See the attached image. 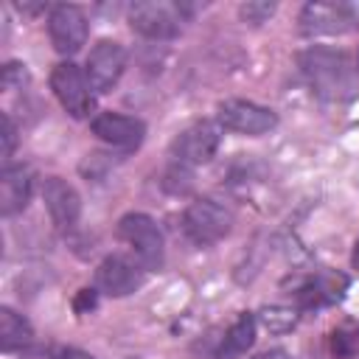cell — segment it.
Segmentation results:
<instances>
[{"mask_svg":"<svg viewBox=\"0 0 359 359\" xmlns=\"http://www.w3.org/2000/svg\"><path fill=\"white\" fill-rule=\"evenodd\" d=\"M143 283V269L123 255H107L95 269V286L109 297H126Z\"/></svg>","mask_w":359,"mask_h":359,"instance_id":"12","label":"cell"},{"mask_svg":"<svg viewBox=\"0 0 359 359\" xmlns=\"http://www.w3.org/2000/svg\"><path fill=\"white\" fill-rule=\"evenodd\" d=\"M42 196H45V208L50 213V222L59 230L76 227V222L81 216V196L76 194V188L70 182H65L62 177H48L42 185Z\"/></svg>","mask_w":359,"mask_h":359,"instance_id":"13","label":"cell"},{"mask_svg":"<svg viewBox=\"0 0 359 359\" xmlns=\"http://www.w3.org/2000/svg\"><path fill=\"white\" fill-rule=\"evenodd\" d=\"M222 140V126L213 121H196L177 135L171 143V157L177 165H202L210 163Z\"/></svg>","mask_w":359,"mask_h":359,"instance_id":"5","label":"cell"},{"mask_svg":"<svg viewBox=\"0 0 359 359\" xmlns=\"http://www.w3.org/2000/svg\"><path fill=\"white\" fill-rule=\"evenodd\" d=\"M90 129H93V135L98 140H104L107 146L121 149V151L137 149L143 143V137H146V123L140 118L121 115V112H101V115H95Z\"/></svg>","mask_w":359,"mask_h":359,"instance_id":"11","label":"cell"},{"mask_svg":"<svg viewBox=\"0 0 359 359\" xmlns=\"http://www.w3.org/2000/svg\"><path fill=\"white\" fill-rule=\"evenodd\" d=\"M351 264L359 269V238H356V244H353V255H351Z\"/></svg>","mask_w":359,"mask_h":359,"instance_id":"23","label":"cell"},{"mask_svg":"<svg viewBox=\"0 0 359 359\" xmlns=\"http://www.w3.org/2000/svg\"><path fill=\"white\" fill-rule=\"evenodd\" d=\"M48 34L59 53L73 56L87 42V17L79 6H53L48 17Z\"/></svg>","mask_w":359,"mask_h":359,"instance_id":"10","label":"cell"},{"mask_svg":"<svg viewBox=\"0 0 359 359\" xmlns=\"http://www.w3.org/2000/svg\"><path fill=\"white\" fill-rule=\"evenodd\" d=\"M34 191V171L25 163H8L0 174V213L3 216H14L20 210H25L28 199Z\"/></svg>","mask_w":359,"mask_h":359,"instance_id":"14","label":"cell"},{"mask_svg":"<svg viewBox=\"0 0 359 359\" xmlns=\"http://www.w3.org/2000/svg\"><path fill=\"white\" fill-rule=\"evenodd\" d=\"M348 289V278L339 272H320L314 275L303 289H300V303L306 309H317V306H328L334 300H339Z\"/></svg>","mask_w":359,"mask_h":359,"instance_id":"15","label":"cell"},{"mask_svg":"<svg viewBox=\"0 0 359 359\" xmlns=\"http://www.w3.org/2000/svg\"><path fill=\"white\" fill-rule=\"evenodd\" d=\"M219 126L227 132H238V135H266L269 129L278 126V115L269 107H261L255 101H244V98H230L219 104Z\"/></svg>","mask_w":359,"mask_h":359,"instance_id":"7","label":"cell"},{"mask_svg":"<svg viewBox=\"0 0 359 359\" xmlns=\"http://www.w3.org/2000/svg\"><path fill=\"white\" fill-rule=\"evenodd\" d=\"M50 90L73 118H87L93 112V87L73 62H59L50 70Z\"/></svg>","mask_w":359,"mask_h":359,"instance_id":"6","label":"cell"},{"mask_svg":"<svg viewBox=\"0 0 359 359\" xmlns=\"http://www.w3.org/2000/svg\"><path fill=\"white\" fill-rule=\"evenodd\" d=\"M300 70L320 98L339 101L353 93V67L342 50L309 48L300 53Z\"/></svg>","mask_w":359,"mask_h":359,"instance_id":"1","label":"cell"},{"mask_svg":"<svg viewBox=\"0 0 359 359\" xmlns=\"http://www.w3.org/2000/svg\"><path fill=\"white\" fill-rule=\"evenodd\" d=\"M14 146H17V129H14V121L8 112H3V160L8 165L11 154H14Z\"/></svg>","mask_w":359,"mask_h":359,"instance_id":"19","label":"cell"},{"mask_svg":"<svg viewBox=\"0 0 359 359\" xmlns=\"http://www.w3.org/2000/svg\"><path fill=\"white\" fill-rule=\"evenodd\" d=\"M252 339H255V317L244 311L227 328V334H224V339H222V345L216 351V359H238L241 353H247Z\"/></svg>","mask_w":359,"mask_h":359,"instance_id":"16","label":"cell"},{"mask_svg":"<svg viewBox=\"0 0 359 359\" xmlns=\"http://www.w3.org/2000/svg\"><path fill=\"white\" fill-rule=\"evenodd\" d=\"M238 14H241V20L258 25V22H266L275 14V3H244L238 8Z\"/></svg>","mask_w":359,"mask_h":359,"instance_id":"18","label":"cell"},{"mask_svg":"<svg viewBox=\"0 0 359 359\" xmlns=\"http://www.w3.org/2000/svg\"><path fill=\"white\" fill-rule=\"evenodd\" d=\"M123 67H126V50L112 39H101L87 56L84 76L95 93H109L123 76Z\"/></svg>","mask_w":359,"mask_h":359,"instance_id":"9","label":"cell"},{"mask_svg":"<svg viewBox=\"0 0 359 359\" xmlns=\"http://www.w3.org/2000/svg\"><path fill=\"white\" fill-rule=\"evenodd\" d=\"M118 238L126 241L132 247V252L137 255L143 269H160L163 258H165V244H163V233L154 224L151 216L146 213H126L118 222Z\"/></svg>","mask_w":359,"mask_h":359,"instance_id":"3","label":"cell"},{"mask_svg":"<svg viewBox=\"0 0 359 359\" xmlns=\"http://www.w3.org/2000/svg\"><path fill=\"white\" fill-rule=\"evenodd\" d=\"M252 359H292V353L283 351V348H269V351H264V353H258Z\"/></svg>","mask_w":359,"mask_h":359,"instance_id":"22","label":"cell"},{"mask_svg":"<svg viewBox=\"0 0 359 359\" xmlns=\"http://www.w3.org/2000/svg\"><path fill=\"white\" fill-rule=\"evenodd\" d=\"M356 67H359V53H356Z\"/></svg>","mask_w":359,"mask_h":359,"instance_id":"24","label":"cell"},{"mask_svg":"<svg viewBox=\"0 0 359 359\" xmlns=\"http://www.w3.org/2000/svg\"><path fill=\"white\" fill-rule=\"evenodd\" d=\"M233 227V213L216 199H196L182 213V233L196 247H210L222 241Z\"/></svg>","mask_w":359,"mask_h":359,"instance_id":"2","label":"cell"},{"mask_svg":"<svg viewBox=\"0 0 359 359\" xmlns=\"http://www.w3.org/2000/svg\"><path fill=\"white\" fill-rule=\"evenodd\" d=\"M185 20L180 3H135L129 8V25L132 31L149 36V39H174L180 34V22Z\"/></svg>","mask_w":359,"mask_h":359,"instance_id":"4","label":"cell"},{"mask_svg":"<svg viewBox=\"0 0 359 359\" xmlns=\"http://www.w3.org/2000/svg\"><path fill=\"white\" fill-rule=\"evenodd\" d=\"M53 359H95V356H90L87 351H79V348H62L53 353Z\"/></svg>","mask_w":359,"mask_h":359,"instance_id":"21","label":"cell"},{"mask_svg":"<svg viewBox=\"0 0 359 359\" xmlns=\"http://www.w3.org/2000/svg\"><path fill=\"white\" fill-rule=\"evenodd\" d=\"M356 25V11L348 3H306L300 11V31L306 36H334Z\"/></svg>","mask_w":359,"mask_h":359,"instance_id":"8","label":"cell"},{"mask_svg":"<svg viewBox=\"0 0 359 359\" xmlns=\"http://www.w3.org/2000/svg\"><path fill=\"white\" fill-rule=\"evenodd\" d=\"M31 337H34V331H31L28 320L22 314H17L14 309L3 306L0 309V348L6 353L20 351V348H25L31 342Z\"/></svg>","mask_w":359,"mask_h":359,"instance_id":"17","label":"cell"},{"mask_svg":"<svg viewBox=\"0 0 359 359\" xmlns=\"http://www.w3.org/2000/svg\"><path fill=\"white\" fill-rule=\"evenodd\" d=\"M25 79H28V73H25L22 65L11 62V65L3 67V87H6V90H17V87H22Z\"/></svg>","mask_w":359,"mask_h":359,"instance_id":"20","label":"cell"}]
</instances>
